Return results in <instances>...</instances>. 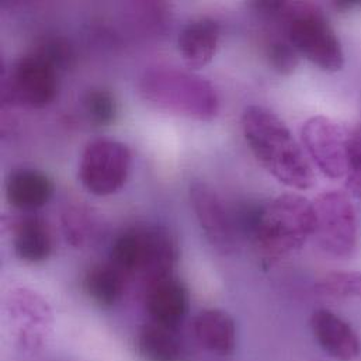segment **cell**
<instances>
[{
    "mask_svg": "<svg viewBox=\"0 0 361 361\" xmlns=\"http://www.w3.org/2000/svg\"><path fill=\"white\" fill-rule=\"evenodd\" d=\"M128 276L111 262L92 266L83 280L87 295L100 307L116 305L124 295Z\"/></svg>",
    "mask_w": 361,
    "mask_h": 361,
    "instance_id": "cell-18",
    "label": "cell"
},
{
    "mask_svg": "<svg viewBox=\"0 0 361 361\" xmlns=\"http://www.w3.org/2000/svg\"><path fill=\"white\" fill-rule=\"evenodd\" d=\"M245 141L256 161L284 185L310 190L314 171L287 126L270 110L249 106L242 114Z\"/></svg>",
    "mask_w": 361,
    "mask_h": 361,
    "instance_id": "cell-2",
    "label": "cell"
},
{
    "mask_svg": "<svg viewBox=\"0 0 361 361\" xmlns=\"http://www.w3.org/2000/svg\"><path fill=\"white\" fill-rule=\"evenodd\" d=\"M346 176L350 190L361 200V126L349 134Z\"/></svg>",
    "mask_w": 361,
    "mask_h": 361,
    "instance_id": "cell-24",
    "label": "cell"
},
{
    "mask_svg": "<svg viewBox=\"0 0 361 361\" xmlns=\"http://www.w3.org/2000/svg\"><path fill=\"white\" fill-rule=\"evenodd\" d=\"M179 247L172 233L162 226H140L121 233L113 243L110 262L130 279L145 283L173 274Z\"/></svg>",
    "mask_w": 361,
    "mask_h": 361,
    "instance_id": "cell-5",
    "label": "cell"
},
{
    "mask_svg": "<svg viewBox=\"0 0 361 361\" xmlns=\"http://www.w3.org/2000/svg\"><path fill=\"white\" fill-rule=\"evenodd\" d=\"M190 200L211 247L222 256L233 255L239 246L238 225L216 190L204 181H195L190 187Z\"/></svg>",
    "mask_w": 361,
    "mask_h": 361,
    "instance_id": "cell-9",
    "label": "cell"
},
{
    "mask_svg": "<svg viewBox=\"0 0 361 361\" xmlns=\"http://www.w3.org/2000/svg\"><path fill=\"white\" fill-rule=\"evenodd\" d=\"M315 290L334 300L361 298V271H331L317 281Z\"/></svg>",
    "mask_w": 361,
    "mask_h": 361,
    "instance_id": "cell-19",
    "label": "cell"
},
{
    "mask_svg": "<svg viewBox=\"0 0 361 361\" xmlns=\"http://www.w3.org/2000/svg\"><path fill=\"white\" fill-rule=\"evenodd\" d=\"M133 23L145 35L158 37L168 25L169 6L158 1H142L131 6Z\"/></svg>",
    "mask_w": 361,
    "mask_h": 361,
    "instance_id": "cell-20",
    "label": "cell"
},
{
    "mask_svg": "<svg viewBox=\"0 0 361 361\" xmlns=\"http://www.w3.org/2000/svg\"><path fill=\"white\" fill-rule=\"evenodd\" d=\"M302 141L311 159L325 176L331 179L346 176L349 134L339 124L324 116L312 117L302 127Z\"/></svg>",
    "mask_w": 361,
    "mask_h": 361,
    "instance_id": "cell-10",
    "label": "cell"
},
{
    "mask_svg": "<svg viewBox=\"0 0 361 361\" xmlns=\"http://www.w3.org/2000/svg\"><path fill=\"white\" fill-rule=\"evenodd\" d=\"M63 231L68 242L76 247H83L93 239L96 232V222L90 212L85 208L72 207L63 214Z\"/></svg>",
    "mask_w": 361,
    "mask_h": 361,
    "instance_id": "cell-22",
    "label": "cell"
},
{
    "mask_svg": "<svg viewBox=\"0 0 361 361\" xmlns=\"http://www.w3.org/2000/svg\"><path fill=\"white\" fill-rule=\"evenodd\" d=\"M83 107L89 120L96 126H110L118 113L116 97L102 87L90 89L85 94Z\"/></svg>",
    "mask_w": 361,
    "mask_h": 361,
    "instance_id": "cell-21",
    "label": "cell"
},
{
    "mask_svg": "<svg viewBox=\"0 0 361 361\" xmlns=\"http://www.w3.org/2000/svg\"><path fill=\"white\" fill-rule=\"evenodd\" d=\"M257 13L283 28L298 55L328 72L345 65L342 44L319 6L310 1H257Z\"/></svg>",
    "mask_w": 361,
    "mask_h": 361,
    "instance_id": "cell-3",
    "label": "cell"
},
{
    "mask_svg": "<svg viewBox=\"0 0 361 361\" xmlns=\"http://www.w3.org/2000/svg\"><path fill=\"white\" fill-rule=\"evenodd\" d=\"M137 348L145 361H183L185 348L179 328L149 321L138 334Z\"/></svg>",
    "mask_w": 361,
    "mask_h": 361,
    "instance_id": "cell-17",
    "label": "cell"
},
{
    "mask_svg": "<svg viewBox=\"0 0 361 361\" xmlns=\"http://www.w3.org/2000/svg\"><path fill=\"white\" fill-rule=\"evenodd\" d=\"M131 168L133 154L126 144L99 138L89 142L80 157L79 180L90 194L107 197L126 185Z\"/></svg>",
    "mask_w": 361,
    "mask_h": 361,
    "instance_id": "cell-7",
    "label": "cell"
},
{
    "mask_svg": "<svg viewBox=\"0 0 361 361\" xmlns=\"http://www.w3.org/2000/svg\"><path fill=\"white\" fill-rule=\"evenodd\" d=\"M138 90L152 107L175 116L209 121L219 113V97L214 85L190 71L149 68L141 76Z\"/></svg>",
    "mask_w": 361,
    "mask_h": 361,
    "instance_id": "cell-4",
    "label": "cell"
},
{
    "mask_svg": "<svg viewBox=\"0 0 361 361\" xmlns=\"http://www.w3.org/2000/svg\"><path fill=\"white\" fill-rule=\"evenodd\" d=\"M35 49L39 54H42L51 63H54L58 71L66 69L73 59V52L71 45L62 38L47 39Z\"/></svg>",
    "mask_w": 361,
    "mask_h": 361,
    "instance_id": "cell-25",
    "label": "cell"
},
{
    "mask_svg": "<svg viewBox=\"0 0 361 361\" xmlns=\"http://www.w3.org/2000/svg\"><path fill=\"white\" fill-rule=\"evenodd\" d=\"M335 6L341 10H349L353 7L361 6V0H342V1H335Z\"/></svg>",
    "mask_w": 361,
    "mask_h": 361,
    "instance_id": "cell-26",
    "label": "cell"
},
{
    "mask_svg": "<svg viewBox=\"0 0 361 361\" xmlns=\"http://www.w3.org/2000/svg\"><path fill=\"white\" fill-rule=\"evenodd\" d=\"M59 71L37 49L16 61L1 78V102L25 109L49 106L59 89Z\"/></svg>",
    "mask_w": 361,
    "mask_h": 361,
    "instance_id": "cell-6",
    "label": "cell"
},
{
    "mask_svg": "<svg viewBox=\"0 0 361 361\" xmlns=\"http://www.w3.org/2000/svg\"><path fill=\"white\" fill-rule=\"evenodd\" d=\"M145 305L151 321L180 328L188 312V293L180 279L171 274L147 284Z\"/></svg>",
    "mask_w": 361,
    "mask_h": 361,
    "instance_id": "cell-11",
    "label": "cell"
},
{
    "mask_svg": "<svg viewBox=\"0 0 361 361\" xmlns=\"http://www.w3.org/2000/svg\"><path fill=\"white\" fill-rule=\"evenodd\" d=\"M242 229L267 266L300 250L317 232L315 205L300 194H281L239 215Z\"/></svg>",
    "mask_w": 361,
    "mask_h": 361,
    "instance_id": "cell-1",
    "label": "cell"
},
{
    "mask_svg": "<svg viewBox=\"0 0 361 361\" xmlns=\"http://www.w3.org/2000/svg\"><path fill=\"white\" fill-rule=\"evenodd\" d=\"M16 256L27 263H41L49 259L54 250V236L49 225L38 216L17 219L11 228Z\"/></svg>",
    "mask_w": 361,
    "mask_h": 361,
    "instance_id": "cell-16",
    "label": "cell"
},
{
    "mask_svg": "<svg viewBox=\"0 0 361 361\" xmlns=\"http://www.w3.org/2000/svg\"><path fill=\"white\" fill-rule=\"evenodd\" d=\"M55 191L51 178L34 168H17L6 179V198L20 211H35L47 205Z\"/></svg>",
    "mask_w": 361,
    "mask_h": 361,
    "instance_id": "cell-13",
    "label": "cell"
},
{
    "mask_svg": "<svg viewBox=\"0 0 361 361\" xmlns=\"http://www.w3.org/2000/svg\"><path fill=\"white\" fill-rule=\"evenodd\" d=\"M221 37L219 24L209 17H200L184 25L178 47L188 69H201L215 56Z\"/></svg>",
    "mask_w": 361,
    "mask_h": 361,
    "instance_id": "cell-14",
    "label": "cell"
},
{
    "mask_svg": "<svg viewBox=\"0 0 361 361\" xmlns=\"http://www.w3.org/2000/svg\"><path fill=\"white\" fill-rule=\"evenodd\" d=\"M311 329L318 345L332 359L353 361L360 356V338L346 321L332 311H315L311 318Z\"/></svg>",
    "mask_w": 361,
    "mask_h": 361,
    "instance_id": "cell-12",
    "label": "cell"
},
{
    "mask_svg": "<svg viewBox=\"0 0 361 361\" xmlns=\"http://www.w3.org/2000/svg\"><path fill=\"white\" fill-rule=\"evenodd\" d=\"M266 56L280 75H291L300 63V55L287 38H271L266 45Z\"/></svg>",
    "mask_w": 361,
    "mask_h": 361,
    "instance_id": "cell-23",
    "label": "cell"
},
{
    "mask_svg": "<svg viewBox=\"0 0 361 361\" xmlns=\"http://www.w3.org/2000/svg\"><path fill=\"white\" fill-rule=\"evenodd\" d=\"M197 342L207 352L216 356H229L236 348V325L232 317L222 310L201 311L192 324Z\"/></svg>",
    "mask_w": 361,
    "mask_h": 361,
    "instance_id": "cell-15",
    "label": "cell"
},
{
    "mask_svg": "<svg viewBox=\"0 0 361 361\" xmlns=\"http://www.w3.org/2000/svg\"><path fill=\"white\" fill-rule=\"evenodd\" d=\"M317 238L321 247L334 257L345 259L355 253L359 238L357 214L349 197L341 191H326L314 202Z\"/></svg>",
    "mask_w": 361,
    "mask_h": 361,
    "instance_id": "cell-8",
    "label": "cell"
}]
</instances>
